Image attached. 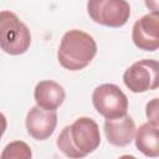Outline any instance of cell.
Returning <instances> with one entry per match:
<instances>
[{
	"instance_id": "1",
	"label": "cell",
	"mask_w": 159,
	"mask_h": 159,
	"mask_svg": "<svg viewBox=\"0 0 159 159\" xmlns=\"http://www.w3.org/2000/svg\"><path fill=\"white\" fill-rule=\"evenodd\" d=\"M56 144L67 158L82 159L101 144L98 124L92 118L81 117L61 130Z\"/></svg>"
},
{
	"instance_id": "2",
	"label": "cell",
	"mask_w": 159,
	"mask_h": 159,
	"mask_svg": "<svg viewBox=\"0 0 159 159\" xmlns=\"http://www.w3.org/2000/svg\"><path fill=\"white\" fill-rule=\"evenodd\" d=\"M97 53L94 39L81 30L67 31L61 40L57 50L60 65L70 71H80L87 67Z\"/></svg>"
},
{
	"instance_id": "3",
	"label": "cell",
	"mask_w": 159,
	"mask_h": 159,
	"mask_svg": "<svg viewBox=\"0 0 159 159\" xmlns=\"http://www.w3.org/2000/svg\"><path fill=\"white\" fill-rule=\"evenodd\" d=\"M31 43L29 27L10 11H0V48L12 56L25 53Z\"/></svg>"
},
{
	"instance_id": "4",
	"label": "cell",
	"mask_w": 159,
	"mask_h": 159,
	"mask_svg": "<svg viewBox=\"0 0 159 159\" xmlns=\"http://www.w3.org/2000/svg\"><path fill=\"white\" fill-rule=\"evenodd\" d=\"M92 102L96 111L106 119H114L127 114L128 98L114 83H103L94 88Z\"/></svg>"
},
{
	"instance_id": "5",
	"label": "cell",
	"mask_w": 159,
	"mask_h": 159,
	"mask_svg": "<svg viewBox=\"0 0 159 159\" xmlns=\"http://www.w3.org/2000/svg\"><path fill=\"white\" fill-rule=\"evenodd\" d=\"M159 63L157 60L144 58L134 62L123 73L125 87L133 93H144L159 86Z\"/></svg>"
},
{
	"instance_id": "6",
	"label": "cell",
	"mask_w": 159,
	"mask_h": 159,
	"mask_svg": "<svg viewBox=\"0 0 159 159\" xmlns=\"http://www.w3.org/2000/svg\"><path fill=\"white\" fill-rule=\"evenodd\" d=\"M89 17L101 25L120 27L130 16V5L124 0H91L87 2Z\"/></svg>"
},
{
	"instance_id": "7",
	"label": "cell",
	"mask_w": 159,
	"mask_h": 159,
	"mask_svg": "<svg viewBox=\"0 0 159 159\" xmlns=\"http://www.w3.org/2000/svg\"><path fill=\"white\" fill-rule=\"evenodd\" d=\"M134 45L144 51H155L159 47V14L150 12L138 19L132 29Z\"/></svg>"
},
{
	"instance_id": "8",
	"label": "cell",
	"mask_w": 159,
	"mask_h": 159,
	"mask_svg": "<svg viewBox=\"0 0 159 159\" xmlns=\"http://www.w3.org/2000/svg\"><path fill=\"white\" fill-rule=\"evenodd\" d=\"M27 133L36 140H45L52 135L57 125L56 112L41 109L40 107H32L26 116Z\"/></svg>"
},
{
	"instance_id": "9",
	"label": "cell",
	"mask_w": 159,
	"mask_h": 159,
	"mask_svg": "<svg viewBox=\"0 0 159 159\" xmlns=\"http://www.w3.org/2000/svg\"><path fill=\"white\" fill-rule=\"evenodd\" d=\"M135 129V123L128 114L114 119H106L104 122L106 138L109 144L116 147L128 145L134 139Z\"/></svg>"
},
{
	"instance_id": "10",
	"label": "cell",
	"mask_w": 159,
	"mask_h": 159,
	"mask_svg": "<svg viewBox=\"0 0 159 159\" xmlns=\"http://www.w3.org/2000/svg\"><path fill=\"white\" fill-rule=\"evenodd\" d=\"M65 97L66 93L63 87L51 80L39 82L34 89V98L36 106L41 109L50 112H56V109H58L60 106L63 103Z\"/></svg>"
},
{
	"instance_id": "11",
	"label": "cell",
	"mask_w": 159,
	"mask_h": 159,
	"mask_svg": "<svg viewBox=\"0 0 159 159\" xmlns=\"http://www.w3.org/2000/svg\"><path fill=\"white\" fill-rule=\"evenodd\" d=\"M158 132H159V124H154L150 122L143 123L138 129H135V134H134L135 147L145 157L158 158L159 155Z\"/></svg>"
},
{
	"instance_id": "12",
	"label": "cell",
	"mask_w": 159,
	"mask_h": 159,
	"mask_svg": "<svg viewBox=\"0 0 159 159\" xmlns=\"http://www.w3.org/2000/svg\"><path fill=\"white\" fill-rule=\"evenodd\" d=\"M32 152L27 143L22 140H14L9 143L1 152L0 159H31Z\"/></svg>"
},
{
	"instance_id": "13",
	"label": "cell",
	"mask_w": 159,
	"mask_h": 159,
	"mask_svg": "<svg viewBox=\"0 0 159 159\" xmlns=\"http://www.w3.org/2000/svg\"><path fill=\"white\" fill-rule=\"evenodd\" d=\"M145 114H147L148 122L154 123V124H159V120H158V98H153L150 102L147 103Z\"/></svg>"
},
{
	"instance_id": "14",
	"label": "cell",
	"mask_w": 159,
	"mask_h": 159,
	"mask_svg": "<svg viewBox=\"0 0 159 159\" xmlns=\"http://www.w3.org/2000/svg\"><path fill=\"white\" fill-rule=\"evenodd\" d=\"M6 127H7L6 117H5L2 113H0V139H1V137L4 135V133H5V130H6Z\"/></svg>"
},
{
	"instance_id": "15",
	"label": "cell",
	"mask_w": 159,
	"mask_h": 159,
	"mask_svg": "<svg viewBox=\"0 0 159 159\" xmlns=\"http://www.w3.org/2000/svg\"><path fill=\"white\" fill-rule=\"evenodd\" d=\"M118 159H137V158L133 157V155H122V157H119Z\"/></svg>"
}]
</instances>
